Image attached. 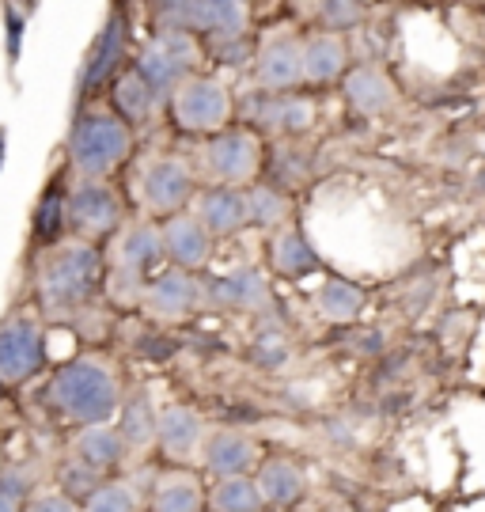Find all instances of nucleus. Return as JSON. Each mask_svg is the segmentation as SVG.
I'll return each instance as SVG.
<instances>
[{
  "label": "nucleus",
  "mask_w": 485,
  "mask_h": 512,
  "mask_svg": "<svg viewBox=\"0 0 485 512\" xmlns=\"http://www.w3.org/2000/svg\"><path fill=\"white\" fill-rule=\"evenodd\" d=\"M156 107H160V95L144 84V76L137 73V69H126V73L114 76V84H110V110H114L129 129L152 122Z\"/></svg>",
  "instance_id": "obj_25"
},
{
  "label": "nucleus",
  "mask_w": 485,
  "mask_h": 512,
  "mask_svg": "<svg viewBox=\"0 0 485 512\" xmlns=\"http://www.w3.org/2000/svg\"><path fill=\"white\" fill-rule=\"evenodd\" d=\"M35 300L46 319H72L88 311L107 289V255L88 239H61L50 251H38Z\"/></svg>",
  "instance_id": "obj_1"
},
{
  "label": "nucleus",
  "mask_w": 485,
  "mask_h": 512,
  "mask_svg": "<svg viewBox=\"0 0 485 512\" xmlns=\"http://www.w3.org/2000/svg\"><path fill=\"white\" fill-rule=\"evenodd\" d=\"M84 512H141V501H137L129 482L107 478V482L84 501Z\"/></svg>",
  "instance_id": "obj_34"
},
{
  "label": "nucleus",
  "mask_w": 485,
  "mask_h": 512,
  "mask_svg": "<svg viewBox=\"0 0 485 512\" xmlns=\"http://www.w3.org/2000/svg\"><path fill=\"white\" fill-rule=\"evenodd\" d=\"M122 57H126V19L122 12H114L95 35L88 61L80 69V103H91L103 88L114 84V76L122 73Z\"/></svg>",
  "instance_id": "obj_13"
},
{
  "label": "nucleus",
  "mask_w": 485,
  "mask_h": 512,
  "mask_svg": "<svg viewBox=\"0 0 485 512\" xmlns=\"http://www.w3.org/2000/svg\"><path fill=\"white\" fill-rule=\"evenodd\" d=\"M126 220V202L107 179H76L69 186V232L88 243L118 236Z\"/></svg>",
  "instance_id": "obj_7"
},
{
  "label": "nucleus",
  "mask_w": 485,
  "mask_h": 512,
  "mask_svg": "<svg viewBox=\"0 0 485 512\" xmlns=\"http://www.w3.org/2000/svg\"><path fill=\"white\" fill-rule=\"evenodd\" d=\"M319 266H323V258L307 243L304 232L281 228V232L270 239V270L277 277H285V281H304V277L319 274Z\"/></svg>",
  "instance_id": "obj_24"
},
{
  "label": "nucleus",
  "mask_w": 485,
  "mask_h": 512,
  "mask_svg": "<svg viewBox=\"0 0 485 512\" xmlns=\"http://www.w3.org/2000/svg\"><path fill=\"white\" fill-rule=\"evenodd\" d=\"M160 31H190L198 35V0H156Z\"/></svg>",
  "instance_id": "obj_36"
},
{
  "label": "nucleus",
  "mask_w": 485,
  "mask_h": 512,
  "mask_svg": "<svg viewBox=\"0 0 485 512\" xmlns=\"http://www.w3.org/2000/svg\"><path fill=\"white\" fill-rule=\"evenodd\" d=\"M137 194L141 205L152 217H175L186 205L198 198V179H194V167L179 160V156H156L141 167L137 175Z\"/></svg>",
  "instance_id": "obj_10"
},
{
  "label": "nucleus",
  "mask_w": 485,
  "mask_h": 512,
  "mask_svg": "<svg viewBox=\"0 0 485 512\" xmlns=\"http://www.w3.org/2000/svg\"><path fill=\"white\" fill-rule=\"evenodd\" d=\"M4 395H8V384H4V380H0V403H4Z\"/></svg>",
  "instance_id": "obj_41"
},
{
  "label": "nucleus",
  "mask_w": 485,
  "mask_h": 512,
  "mask_svg": "<svg viewBox=\"0 0 485 512\" xmlns=\"http://www.w3.org/2000/svg\"><path fill=\"white\" fill-rule=\"evenodd\" d=\"M319 311L330 323H353L364 311V293L345 277H326L323 289H319Z\"/></svg>",
  "instance_id": "obj_32"
},
{
  "label": "nucleus",
  "mask_w": 485,
  "mask_h": 512,
  "mask_svg": "<svg viewBox=\"0 0 485 512\" xmlns=\"http://www.w3.org/2000/svg\"><path fill=\"white\" fill-rule=\"evenodd\" d=\"M50 365L46 330L31 315H8L0 323V380L8 387H23L38 380Z\"/></svg>",
  "instance_id": "obj_8"
},
{
  "label": "nucleus",
  "mask_w": 485,
  "mask_h": 512,
  "mask_svg": "<svg viewBox=\"0 0 485 512\" xmlns=\"http://www.w3.org/2000/svg\"><path fill=\"white\" fill-rule=\"evenodd\" d=\"M141 304L148 315H156L163 323H179V319H190L194 311L205 304V281L190 270H160L144 285Z\"/></svg>",
  "instance_id": "obj_12"
},
{
  "label": "nucleus",
  "mask_w": 485,
  "mask_h": 512,
  "mask_svg": "<svg viewBox=\"0 0 485 512\" xmlns=\"http://www.w3.org/2000/svg\"><path fill=\"white\" fill-rule=\"evenodd\" d=\"M194 217L209 228L213 239L239 236L243 228H251V209H247V190L239 186H209L194 198Z\"/></svg>",
  "instance_id": "obj_18"
},
{
  "label": "nucleus",
  "mask_w": 485,
  "mask_h": 512,
  "mask_svg": "<svg viewBox=\"0 0 485 512\" xmlns=\"http://www.w3.org/2000/svg\"><path fill=\"white\" fill-rule=\"evenodd\" d=\"M23 512H84L76 501H69L65 494H57V490H50V494H31V501L23 505Z\"/></svg>",
  "instance_id": "obj_39"
},
{
  "label": "nucleus",
  "mask_w": 485,
  "mask_h": 512,
  "mask_svg": "<svg viewBox=\"0 0 485 512\" xmlns=\"http://www.w3.org/2000/svg\"><path fill=\"white\" fill-rule=\"evenodd\" d=\"M349 76V46L334 31H315L304 38V80L307 84H334Z\"/></svg>",
  "instance_id": "obj_22"
},
{
  "label": "nucleus",
  "mask_w": 485,
  "mask_h": 512,
  "mask_svg": "<svg viewBox=\"0 0 485 512\" xmlns=\"http://www.w3.org/2000/svg\"><path fill=\"white\" fill-rule=\"evenodd\" d=\"M160 236H163V258L175 266V270H201L209 266L213 258V243L216 239L209 236V228L201 224L194 213H175L160 224Z\"/></svg>",
  "instance_id": "obj_16"
},
{
  "label": "nucleus",
  "mask_w": 485,
  "mask_h": 512,
  "mask_svg": "<svg viewBox=\"0 0 485 512\" xmlns=\"http://www.w3.org/2000/svg\"><path fill=\"white\" fill-rule=\"evenodd\" d=\"M65 232H69V186L61 183V175H54L31 213V247L50 251L65 239Z\"/></svg>",
  "instance_id": "obj_21"
},
{
  "label": "nucleus",
  "mask_w": 485,
  "mask_h": 512,
  "mask_svg": "<svg viewBox=\"0 0 485 512\" xmlns=\"http://www.w3.org/2000/svg\"><path fill=\"white\" fill-rule=\"evenodd\" d=\"M247 209H251V228L277 236L281 228H288L292 198H288V190H281V186L254 183V186H247Z\"/></svg>",
  "instance_id": "obj_30"
},
{
  "label": "nucleus",
  "mask_w": 485,
  "mask_h": 512,
  "mask_svg": "<svg viewBox=\"0 0 485 512\" xmlns=\"http://www.w3.org/2000/svg\"><path fill=\"white\" fill-rule=\"evenodd\" d=\"M201 164L220 186H239L247 190L254 186L258 171H262V141L251 126L220 129L209 137V145L201 148Z\"/></svg>",
  "instance_id": "obj_9"
},
{
  "label": "nucleus",
  "mask_w": 485,
  "mask_h": 512,
  "mask_svg": "<svg viewBox=\"0 0 485 512\" xmlns=\"http://www.w3.org/2000/svg\"><path fill=\"white\" fill-rule=\"evenodd\" d=\"M266 497L254 478H216L205 494V512H266Z\"/></svg>",
  "instance_id": "obj_31"
},
{
  "label": "nucleus",
  "mask_w": 485,
  "mask_h": 512,
  "mask_svg": "<svg viewBox=\"0 0 485 512\" xmlns=\"http://www.w3.org/2000/svg\"><path fill=\"white\" fill-rule=\"evenodd\" d=\"M254 361L262 368H281L288 361V338L281 330H262L254 338Z\"/></svg>",
  "instance_id": "obj_38"
},
{
  "label": "nucleus",
  "mask_w": 485,
  "mask_h": 512,
  "mask_svg": "<svg viewBox=\"0 0 485 512\" xmlns=\"http://www.w3.org/2000/svg\"><path fill=\"white\" fill-rule=\"evenodd\" d=\"M345 99L360 114H383L395 103V84L372 65H360V69H349V76H345Z\"/></svg>",
  "instance_id": "obj_29"
},
{
  "label": "nucleus",
  "mask_w": 485,
  "mask_h": 512,
  "mask_svg": "<svg viewBox=\"0 0 485 512\" xmlns=\"http://www.w3.org/2000/svg\"><path fill=\"white\" fill-rule=\"evenodd\" d=\"M247 23V0H198V35H209L213 42H239L247 35Z\"/></svg>",
  "instance_id": "obj_27"
},
{
  "label": "nucleus",
  "mask_w": 485,
  "mask_h": 512,
  "mask_svg": "<svg viewBox=\"0 0 485 512\" xmlns=\"http://www.w3.org/2000/svg\"><path fill=\"white\" fill-rule=\"evenodd\" d=\"M201 65V46L198 35L190 31H160L144 42V50L137 54L133 69L144 76V84L160 99H171V92L179 88L182 80L198 73Z\"/></svg>",
  "instance_id": "obj_6"
},
{
  "label": "nucleus",
  "mask_w": 485,
  "mask_h": 512,
  "mask_svg": "<svg viewBox=\"0 0 485 512\" xmlns=\"http://www.w3.org/2000/svg\"><path fill=\"white\" fill-rule=\"evenodd\" d=\"M205 300L228 311H266L273 304L270 277L258 266H235L228 274L205 281Z\"/></svg>",
  "instance_id": "obj_15"
},
{
  "label": "nucleus",
  "mask_w": 485,
  "mask_h": 512,
  "mask_svg": "<svg viewBox=\"0 0 485 512\" xmlns=\"http://www.w3.org/2000/svg\"><path fill=\"white\" fill-rule=\"evenodd\" d=\"M163 262V236L160 224L152 220H133L118 232L114 243V266L107 270V293L118 296L122 304H141L144 285L156 277Z\"/></svg>",
  "instance_id": "obj_4"
},
{
  "label": "nucleus",
  "mask_w": 485,
  "mask_h": 512,
  "mask_svg": "<svg viewBox=\"0 0 485 512\" xmlns=\"http://www.w3.org/2000/svg\"><path fill=\"white\" fill-rule=\"evenodd\" d=\"M72 456L80 459L84 467H91L95 475L107 478L126 463L129 448L114 425H80L76 437H72Z\"/></svg>",
  "instance_id": "obj_20"
},
{
  "label": "nucleus",
  "mask_w": 485,
  "mask_h": 512,
  "mask_svg": "<svg viewBox=\"0 0 485 512\" xmlns=\"http://www.w3.org/2000/svg\"><path fill=\"white\" fill-rule=\"evenodd\" d=\"M262 463V452L247 433L216 429L201 444V467L213 478H251Z\"/></svg>",
  "instance_id": "obj_17"
},
{
  "label": "nucleus",
  "mask_w": 485,
  "mask_h": 512,
  "mask_svg": "<svg viewBox=\"0 0 485 512\" xmlns=\"http://www.w3.org/2000/svg\"><path fill=\"white\" fill-rule=\"evenodd\" d=\"M133 152V129L107 107H84L72 118L65 160L76 179H110Z\"/></svg>",
  "instance_id": "obj_3"
},
{
  "label": "nucleus",
  "mask_w": 485,
  "mask_h": 512,
  "mask_svg": "<svg viewBox=\"0 0 485 512\" xmlns=\"http://www.w3.org/2000/svg\"><path fill=\"white\" fill-rule=\"evenodd\" d=\"M156 421H160V410H156L152 395H148L144 387L122 395V406H118L114 429L122 433L129 452H144L148 444H156Z\"/></svg>",
  "instance_id": "obj_26"
},
{
  "label": "nucleus",
  "mask_w": 485,
  "mask_h": 512,
  "mask_svg": "<svg viewBox=\"0 0 485 512\" xmlns=\"http://www.w3.org/2000/svg\"><path fill=\"white\" fill-rule=\"evenodd\" d=\"M205 418H201L194 406L186 403H171L160 410V421H156V444L167 459H190L194 452H201L205 444Z\"/></svg>",
  "instance_id": "obj_19"
},
{
  "label": "nucleus",
  "mask_w": 485,
  "mask_h": 512,
  "mask_svg": "<svg viewBox=\"0 0 485 512\" xmlns=\"http://www.w3.org/2000/svg\"><path fill=\"white\" fill-rule=\"evenodd\" d=\"M254 482H258V490H262L270 509H292V505H300L307 494L304 471H300L292 459H281V456L262 459L258 471H254Z\"/></svg>",
  "instance_id": "obj_23"
},
{
  "label": "nucleus",
  "mask_w": 485,
  "mask_h": 512,
  "mask_svg": "<svg viewBox=\"0 0 485 512\" xmlns=\"http://www.w3.org/2000/svg\"><path fill=\"white\" fill-rule=\"evenodd\" d=\"M103 482H107V478L95 475V471H91V467H84L76 456H69L61 467H57V494H65L69 501H76L80 509H84V501H88V497L95 494Z\"/></svg>",
  "instance_id": "obj_33"
},
{
  "label": "nucleus",
  "mask_w": 485,
  "mask_h": 512,
  "mask_svg": "<svg viewBox=\"0 0 485 512\" xmlns=\"http://www.w3.org/2000/svg\"><path fill=\"white\" fill-rule=\"evenodd\" d=\"M171 122L179 133H194V137H213L220 129H228L232 122V92L224 88V80L216 76L194 73L190 80H182L179 88L167 99Z\"/></svg>",
  "instance_id": "obj_5"
},
{
  "label": "nucleus",
  "mask_w": 485,
  "mask_h": 512,
  "mask_svg": "<svg viewBox=\"0 0 485 512\" xmlns=\"http://www.w3.org/2000/svg\"><path fill=\"white\" fill-rule=\"evenodd\" d=\"M254 80L262 92H296L304 84V42L296 35H270L254 54Z\"/></svg>",
  "instance_id": "obj_14"
},
{
  "label": "nucleus",
  "mask_w": 485,
  "mask_h": 512,
  "mask_svg": "<svg viewBox=\"0 0 485 512\" xmlns=\"http://www.w3.org/2000/svg\"><path fill=\"white\" fill-rule=\"evenodd\" d=\"M152 512H205L201 478L190 471H167L152 486Z\"/></svg>",
  "instance_id": "obj_28"
},
{
  "label": "nucleus",
  "mask_w": 485,
  "mask_h": 512,
  "mask_svg": "<svg viewBox=\"0 0 485 512\" xmlns=\"http://www.w3.org/2000/svg\"><path fill=\"white\" fill-rule=\"evenodd\" d=\"M0 456H4V452H0ZM0 471H4V459H0Z\"/></svg>",
  "instance_id": "obj_43"
},
{
  "label": "nucleus",
  "mask_w": 485,
  "mask_h": 512,
  "mask_svg": "<svg viewBox=\"0 0 485 512\" xmlns=\"http://www.w3.org/2000/svg\"><path fill=\"white\" fill-rule=\"evenodd\" d=\"M31 501V478L23 467H4L0 471V512H23Z\"/></svg>",
  "instance_id": "obj_37"
},
{
  "label": "nucleus",
  "mask_w": 485,
  "mask_h": 512,
  "mask_svg": "<svg viewBox=\"0 0 485 512\" xmlns=\"http://www.w3.org/2000/svg\"><path fill=\"white\" fill-rule=\"evenodd\" d=\"M0 167H4V129H0Z\"/></svg>",
  "instance_id": "obj_40"
},
{
  "label": "nucleus",
  "mask_w": 485,
  "mask_h": 512,
  "mask_svg": "<svg viewBox=\"0 0 485 512\" xmlns=\"http://www.w3.org/2000/svg\"><path fill=\"white\" fill-rule=\"evenodd\" d=\"M315 16L323 23V31L342 35L349 27H357L364 16V0H315Z\"/></svg>",
  "instance_id": "obj_35"
},
{
  "label": "nucleus",
  "mask_w": 485,
  "mask_h": 512,
  "mask_svg": "<svg viewBox=\"0 0 485 512\" xmlns=\"http://www.w3.org/2000/svg\"><path fill=\"white\" fill-rule=\"evenodd\" d=\"M243 118L251 122V129H266V133H277V137H300L315 126V107L311 99L292 92H258L243 99Z\"/></svg>",
  "instance_id": "obj_11"
},
{
  "label": "nucleus",
  "mask_w": 485,
  "mask_h": 512,
  "mask_svg": "<svg viewBox=\"0 0 485 512\" xmlns=\"http://www.w3.org/2000/svg\"><path fill=\"white\" fill-rule=\"evenodd\" d=\"M50 406L72 425H110L122 406V384L99 357H72L50 372Z\"/></svg>",
  "instance_id": "obj_2"
},
{
  "label": "nucleus",
  "mask_w": 485,
  "mask_h": 512,
  "mask_svg": "<svg viewBox=\"0 0 485 512\" xmlns=\"http://www.w3.org/2000/svg\"><path fill=\"white\" fill-rule=\"evenodd\" d=\"M463 4H474V8H485V0H463Z\"/></svg>",
  "instance_id": "obj_42"
}]
</instances>
